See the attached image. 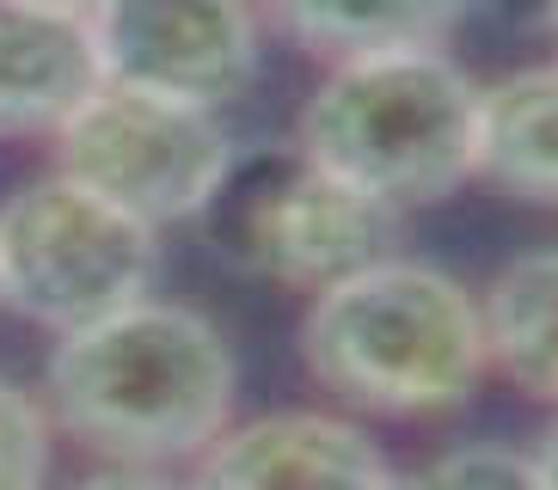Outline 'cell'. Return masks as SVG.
Masks as SVG:
<instances>
[{"label":"cell","instance_id":"6da1fadb","mask_svg":"<svg viewBox=\"0 0 558 490\" xmlns=\"http://www.w3.org/2000/svg\"><path fill=\"white\" fill-rule=\"evenodd\" d=\"M233 387L240 375L228 338L203 313L154 294L56 338L44 368L50 417L81 448L130 473L197 460L228 429Z\"/></svg>","mask_w":558,"mask_h":490},{"label":"cell","instance_id":"7a4b0ae2","mask_svg":"<svg viewBox=\"0 0 558 490\" xmlns=\"http://www.w3.org/2000/svg\"><path fill=\"white\" fill-rule=\"evenodd\" d=\"M301 362L338 405L375 417L454 411L492 368L478 301L448 270L399 252L313 294Z\"/></svg>","mask_w":558,"mask_h":490},{"label":"cell","instance_id":"3957f363","mask_svg":"<svg viewBox=\"0 0 558 490\" xmlns=\"http://www.w3.org/2000/svg\"><path fill=\"white\" fill-rule=\"evenodd\" d=\"M478 86L448 49L331 62L301 105V147L387 209H429L473 179Z\"/></svg>","mask_w":558,"mask_h":490},{"label":"cell","instance_id":"277c9868","mask_svg":"<svg viewBox=\"0 0 558 490\" xmlns=\"http://www.w3.org/2000/svg\"><path fill=\"white\" fill-rule=\"evenodd\" d=\"M197 221L228 270L307 294L399 252V209L326 172L301 142L228 154Z\"/></svg>","mask_w":558,"mask_h":490},{"label":"cell","instance_id":"5b68a950","mask_svg":"<svg viewBox=\"0 0 558 490\" xmlns=\"http://www.w3.org/2000/svg\"><path fill=\"white\" fill-rule=\"evenodd\" d=\"M154 270V228L62 172L19 184L0 209V307L25 313L56 338L148 301Z\"/></svg>","mask_w":558,"mask_h":490},{"label":"cell","instance_id":"8992f818","mask_svg":"<svg viewBox=\"0 0 558 490\" xmlns=\"http://www.w3.org/2000/svg\"><path fill=\"white\" fill-rule=\"evenodd\" d=\"M228 154L215 111L117 81H99V93L56 130V172L154 233L197 221Z\"/></svg>","mask_w":558,"mask_h":490},{"label":"cell","instance_id":"52a82bcc","mask_svg":"<svg viewBox=\"0 0 558 490\" xmlns=\"http://www.w3.org/2000/svg\"><path fill=\"white\" fill-rule=\"evenodd\" d=\"M105 81L221 111L258 74L252 0H99L93 7Z\"/></svg>","mask_w":558,"mask_h":490},{"label":"cell","instance_id":"ba28073f","mask_svg":"<svg viewBox=\"0 0 558 490\" xmlns=\"http://www.w3.org/2000/svg\"><path fill=\"white\" fill-rule=\"evenodd\" d=\"M191 490H399V473L344 417L270 411L221 429L197 454Z\"/></svg>","mask_w":558,"mask_h":490},{"label":"cell","instance_id":"9c48e42d","mask_svg":"<svg viewBox=\"0 0 558 490\" xmlns=\"http://www.w3.org/2000/svg\"><path fill=\"white\" fill-rule=\"evenodd\" d=\"M99 81L105 68L86 13L0 0V135H56L99 93Z\"/></svg>","mask_w":558,"mask_h":490},{"label":"cell","instance_id":"30bf717a","mask_svg":"<svg viewBox=\"0 0 558 490\" xmlns=\"http://www.w3.org/2000/svg\"><path fill=\"white\" fill-rule=\"evenodd\" d=\"M473 179L497 184L515 203L558 209V62L515 68L478 86Z\"/></svg>","mask_w":558,"mask_h":490},{"label":"cell","instance_id":"8fae6325","mask_svg":"<svg viewBox=\"0 0 558 490\" xmlns=\"http://www.w3.org/2000/svg\"><path fill=\"white\" fill-rule=\"evenodd\" d=\"M289 44L326 62L380 49H442L473 0H252Z\"/></svg>","mask_w":558,"mask_h":490},{"label":"cell","instance_id":"7c38bea8","mask_svg":"<svg viewBox=\"0 0 558 490\" xmlns=\"http://www.w3.org/2000/svg\"><path fill=\"white\" fill-rule=\"evenodd\" d=\"M485 362L527 399L558 405V245L522 252L492 277L485 301Z\"/></svg>","mask_w":558,"mask_h":490},{"label":"cell","instance_id":"4fadbf2b","mask_svg":"<svg viewBox=\"0 0 558 490\" xmlns=\"http://www.w3.org/2000/svg\"><path fill=\"white\" fill-rule=\"evenodd\" d=\"M405 490H546L534 454L497 448V441H466L436 454L417 478H405Z\"/></svg>","mask_w":558,"mask_h":490},{"label":"cell","instance_id":"5bb4252c","mask_svg":"<svg viewBox=\"0 0 558 490\" xmlns=\"http://www.w3.org/2000/svg\"><path fill=\"white\" fill-rule=\"evenodd\" d=\"M50 473V417L13 380H0V490H44Z\"/></svg>","mask_w":558,"mask_h":490},{"label":"cell","instance_id":"9a60e30c","mask_svg":"<svg viewBox=\"0 0 558 490\" xmlns=\"http://www.w3.org/2000/svg\"><path fill=\"white\" fill-rule=\"evenodd\" d=\"M68 490H172V485H160V478H148V473H130V466H117V473L81 478V485H68Z\"/></svg>","mask_w":558,"mask_h":490},{"label":"cell","instance_id":"2e32d148","mask_svg":"<svg viewBox=\"0 0 558 490\" xmlns=\"http://www.w3.org/2000/svg\"><path fill=\"white\" fill-rule=\"evenodd\" d=\"M497 13H504L509 25H553L558 0H497Z\"/></svg>","mask_w":558,"mask_h":490},{"label":"cell","instance_id":"e0dca14e","mask_svg":"<svg viewBox=\"0 0 558 490\" xmlns=\"http://www.w3.org/2000/svg\"><path fill=\"white\" fill-rule=\"evenodd\" d=\"M534 466H541V485L558 490V424H553V436H546V448L534 454Z\"/></svg>","mask_w":558,"mask_h":490},{"label":"cell","instance_id":"ac0fdd59","mask_svg":"<svg viewBox=\"0 0 558 490\" xmlns=\"http://www.w3.org/2000/svg\"><path fill=\"white\" fill-rule=\"evenodd\" d=\"M44 7H68V13H93L99 0H44Z\"/></svg>","mask_w":558,"mask_h":490},{"label":"cell","instance_id":"d6986e66","mask_svg":"<svg viewBox=\"0 0 558 490\" xmlns=\"http://www.w3.org/2000/svg\"><path fill=\"white\" fill-rule=\"evenodd\" d=\"M553 37H558V13H553Z\"/></svg>","mask_w":558,"mask_h":490}]
</instances>
